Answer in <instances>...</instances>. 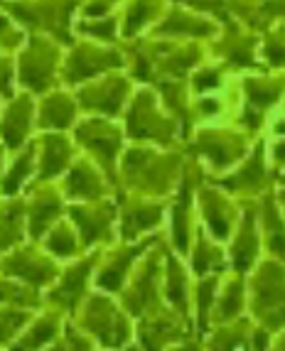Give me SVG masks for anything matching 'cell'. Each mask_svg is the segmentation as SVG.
<instances>
[{"label":"cell","instance_id":"29","mask_svg":"<svg viewBox=\"0 0 285 351\" xmlns=\"http://www.w3.org/2000/svg\"><path fill=\"white\" fill-rule=\"evenodd\" d=\"M5 165H8V147L0 143V177L5 172Z\"/></svg>","mask_w":285,"mask_h":351},{"label":"cell","instance_id":"2","mask_svg":"<svg viewBox=\"0 0 285 351\" xmlns=\"http://www.w3.org/2000/svg\"><path fill=\"white\" fill-rule=\"evenodd\" d=\"M0 10H5L25 32L45 35L69 47L74 42V12L79 0H0Z\"/></svg>","mask_w":285,"mask_h":351},{"label":"cell","instance_id":"23","mask_svg":"<svg viewBox=\"0 0 285 351\" xmlns=\"http://www.w3.org/2000/svg\"><path fill=\"white\" fill-rule=\"evenodd\" d=\"M25 37H27V32L5 10H0V49L8 54H15L23 47Z\"/></svg>","mask_w":285,"mask_h":351},{"label":"cell","instance_id":"9","mask_svg":"<svg viewBox=\"0 0 285 351\" xmlns=\"http://www.w3.org/2000/svg\"><path fill=\"white\" fill-rule=\"evenodd\" d=\"M27 194L23 197L25 202V223H27V236L32 241H40L42 236L54 226L65 214V197L49 182H30Z\"/></svg>","mask_w":285,"mask_h":351},{"label":"cell","instance_id":"10","mask_svg":"<svg viewBox=\"0 0 285 351\" xmlns=\"http://www.w3.org/2000/svg\"><path fill=\"white\" fill-rule=\"evenodd\" d=\"M96 263H99V253H91V256L82 258V261H74L69 268H65L57 276L47 300L54 307H59V310L74 312L84 302V298H87L89 282H91Z\"/></svg>","mask_w":285,"mask_h":351},{"label":"cell","instance_id":"13","mask_svg":"<svg viewBox=\"0 0 285 351\" xmlns=\"http://www.w3.org/2000/svg\"><path fill=\"white\" fill-rule=\"evenodd\" d=\"M79 116V104H76L74 94L62 91V88H52L47 94L40 96L37 101V128L40 130H54V133H65L67 128L76 123Z\"/></svg>","mask_w":285,"mask_h":351},{"label":"cell","instance_id":"19","mask_svg":"<svg viewBox=\"0 0 285 351\" xmlns=\"http://www.w3.org/2000/svg\"><path fill=\"white\" fill-rule=\"evenodd\" d=\"M42 239H45L47 253L52 258H74L79 253V248H82V241H79L76 228L71 223L62 221V219Z\"/></svg>","mask_w":285,"mask_h":351},{"label":"cell","instance_id":"11","mask_svg":"<svg viewBox=\"0 0 285 351\" xmlns=\"http://www.w3.org/2000/svg\"><path fill=\"white\" fill-rule=\"evenodd\" d=\"M113 217L116 206L111 202H76L69 206V219L74 223L82 248H91L96 243H104L113 234Z\"/></svg>","mask_w":285,"mask_h":351},{"label":"cell","instance_id":"30","mask_svg":"<svg viewBox=\"0 0 285 351\" xmlns=\"http://www.w3.org/2000/svg\"><path fill=\"white\" fill-rule=\"evenodd\" d=\"M47 351H69V346H67V341H54L52 346L47 344Z\"/></svg>","mask_w":285,"mask_h":351},{"label":"cell","instance_id":"32","mask_svg":"<svg viewBox=\"0 0 285 351\" xmlns=\"http://www.w3.org/2000/svg\"><path fill=\"white\" fill-rule=\"evenodd\" d=\"M0 202H3V197H0Z\"/></svg>","mask_w":285,"mask_h":351},{"label":"cell","instance_id":"26","mask_svg":"<svg viewBox=\"0 0 285 351\" xmlns=\"http://www.w3.org/2000/svg\"><path fill=\"white\" fill-rule=\"evenodd\" d=\"M18 91L15 86V54L0 49V99H8Z\"/></svg>","mask_w":285,"mask_h":351},{"label":"cell","instance_id":"5","mask_svg":"<svg viewBox=\"0 0 285 351\" xmlns=\"http://www.w3.org/2000/svg\"><path fill=\"white\" fill-rule=\"evenodd\" d=\"M0 273L40 290V287L52 285L57 280L59 268L49 253L40 251L32 243H20L5 256H0Z\"/></svg>","mask_w":285,"mask_h":351},{"label":"cell","instance_id":"14","mask_svg":"<svg viewBox=\"0 0 285 351\" xmlns=\"http://www.w3.org/2000/svg\"><path fill=\"white\" fill-rule=\"evenodd\" d=\"M106 177L89 160H74L65 177V194L74 202H99L106 197Z\"/></svg>","mask_w":285,"mask_h":351},{"label":"cell","instance_id":"16","mask_svg":"<svg viewBox=\"0 0 285 351\" xmlns=\"http://www.w3.org/2000/svg\"><path fill=\"white\" fill-rule=\"evenodd\" d=\"M27 223H25V202L20 197H3L0 202V256L25 243Z\"/></svg>","mask_w":285,"mask_h":351},{"label":"cell","instance_id":"15","mask_svg":"<svg viewBox=\"0 0 285 351\" xmlns=\"http://www.w3.org/2000/svg\"><path fill=\"white\" fill-rule=\"evenodd\" d=\"M37 172V150L35 141H30L20 150L12 152V160L5 165L0 177V197H20Z\"/></svg>","mask_w":285,"mask_h":351},{"label":"cell","instance_id":"24","mask_svg":"<svg viewBox=\"0 0 285 351\" xmlns=\"http://www.w3.org/2000/svg\"><path fill=\"white\" fill-rule=\"evenodd\" d=\"M76 32L87 40H96L101 45H109L116 37V20L113 18H96V20H82L76 25Z\"/></svg>","mask_w":285,"mask_h":351},{"label":"cell","instance_id":"31","mask_svg":"<svg viewBox=\"0 0 285 351\" xmlns=\"http://www.w3.org/2000/svg\"><path fill=\"white\" fill-rule=\"evenodd\" d=\"M0 106H3V99H0Z\"/></svg>","mask_w":285,"mask_h":351},{"label":"cell","instance_id":"12","mask_svg":"<svg viewBox=\"0 0 285 351\" xmlns=\"http://www.w3.org/2000/svg\"><path fill=\"white\" fill-rule=\"evenodd\" d=\"M37 150V172L35 180L52 182L54 177L65 175L69 165L74 162V143L65 133H54L47 130L40 138H35Z\"/></svg>","mask_w":285,"mask_h":351},{"label":"cell","instance_id":"21","mask_svg":"<svg viewBox=\"0 0 285 351\" xmlns=\"http://www.w3.org/2000/svg\"><path fill=\"white\" fill-rule=\"evenodd\" d=\"M157 214H160V209H152V206H128L121 217L123 239H135L140 231L155 226L157 219H160Z\"/></svg>","mask_w":285,"mask_h":351},{"label":"cell","instance_id":"20","mask_svg":"<svg viewBox=\"0 0 285 351\" xmlns=\"http://www.w3.org/2000/svg\"><path fill=\"white\" fill-rule=\"evenodd\" d=\"M0 304L5 307H18V310H35L40 307L42 300L35 287L25 285L15 278L0 273Z\"/></svg>","mask_w":285,"mask_h":351},{"label":"cell","instance_id":"27","mask_svg":"<svg viewBox=\"0 0 285 351\" xmlns=\"http://www.w3.org/2000/svg\"><path fill=\"white\" fill-rule=\"evenodd\" d=\"M116 0H84L79 3L84 20H96V18H109V10L113 8Z\"/></svg>","mask_w":285,"mask_h":351},{"label":"cell","instance_id":"28","mask_svg":"<svg viewBox=\"0 0 285 351\" xmlns=\"http://www.w3.org/2000/svg\"><path fill=\"white\" fill-rule=\"evenodd\" d=\"M67 346H69V351H93L91 339L79 332L74 324H67Z\"/></svg>","mask_w":285,"mask_h":351},{"label":"cell","instance_id":"22","mask_svg":"<svg viewBox=\"0 0 285 351\" xmlns=\"http://www.w3.org/2000/svg\"><path fill=\"white\" fill-rule=\"evenodd\" d=\"M30 319H32L30 310H18V307L0 304V349H8Z\"/></svg>","mask_w":285,"mask_h":351},{"label":"cell","instance_id":"7","mask_svg":"<svg viewBox=\"0 0 285 351\" xmlns=\"http://www.w3.org/2000/svg\"><path fill=\"white\" fill-rule=\"evenodd\" d=\"M37 101L27 91H15L3 99L0 106V143L8 152L20 150L32 141V130L37 128Z\"/></svg>","mask_w":285,"mask_h":351},{"label":"cell","instance_id":"8","mask_svg":"<svg viewBox=\"0 0 285 351\" xmlns=\"http://www.w3.org/2000/svg\"><path fill=\"white\" fill-rule=\"evenodd\" d=\"M126 96H128V79L109 71V74H101L91 82L82 84L76 88L74 99L79 104V111L89 113V116L113 118L123 108Z\"/></svg>","mask_w":285,"mask_h":351},{"label":"cell","instance_id":"4","mask_svg":"<svg viewBox=\"0 0 285 351\" xmlns=\"http://www.w3.org/2000/svg\"><path fill=\"white\" fill-rule=\"evenodd\" d=\"M74 143L82 150L89 152V158L101 172H106V180L116 182V158L121 150V130L111 118L91 116L74 123Z\"/></svg>","mask_w":285,"mask_h":351},{"label":"cell","instance_id":"1","mask_svg":"<svg viewBox=\"0 0 285 351\" xmlns=\"http://www.w3.org/2000/svg\"><path fill=\"white\" fill-rule=\"evenodd\" d=\"M65 45L45 35H27L15 52V86L32 96H42L62 82Z\"/></svg>","mask_w":285,"mask_h":351},{"label":"cell","instance_id":"17","mask_svg":"<svg viewBox=\"0 0 285 351\" xmlns=\"http://www.w3.org/2000/svg\"><path fill=\"white\" fill-rule=\"evenodd\" d=\"M62 327V315L59 312H42L35 322L30 319L23 332L15 337L8 351H42L47 344H52L54 337Z\"/></svg>","mask_w":285,"mask_h":351},{"label":"cell","instance_id":"18","mask_svg":"<svg viewBox=\"0 0 285 351\" xmlns=\"http://www.w3.org/2000/svg\"><path fill=\"white\" fill-rule=\"evenodd\" d=\"M143 248H146V243H138V246L123 248V251H118L116 256H111L104 263V268L99 270V278H96L99 287H104V290H109V293L121 290L126 278H128L130 265H133V261L138 258V253H143Z\"/></svg>","mask_w":285,"mask_h":351},{"label":"cell","instance_id":"25","mask_svg":"<svg viewBox=\"0 0 285 351\" xmlns=\"http://www.w3.org/2000/svg\"><path fill=\"white\" fill-rule=\"evenodd\" d=\"M152 10H155V3L152 0H133L126 10V20H123V35L133 37L148 20L152 18Z\"/></svg>","mask_w":285,"mask_h":351},{"label":"cell","instance_id":"3","mask_svg":"<svg viewBox=\"0 0 285 351\" xmlns=\"http://www.w3.org/2000/svg\"><path fill=\"white\" fill-rule=\"evenodd\" d=\"M123 57L118 49L104 47L93 40H74L69 45V52L62 62V82L67 86H82L96 76L109 74L113 69H121Z\"/></svg>","mask_w":285,"mask_h":351},{"label":"cell","instance_id":"6","mask_svg":"<svg viewBox=\"0 0 285 351\" xmlns=\"http://www.w3.org/2000/svg\"><path fill=\"white\" fill-rule=\"evenodd\" d=\"M79 324L106 349H118L128 341V322L106 295H91L87 300Z\"/></svg>","mask_w":285,"mask_h":351}]
</instances>
